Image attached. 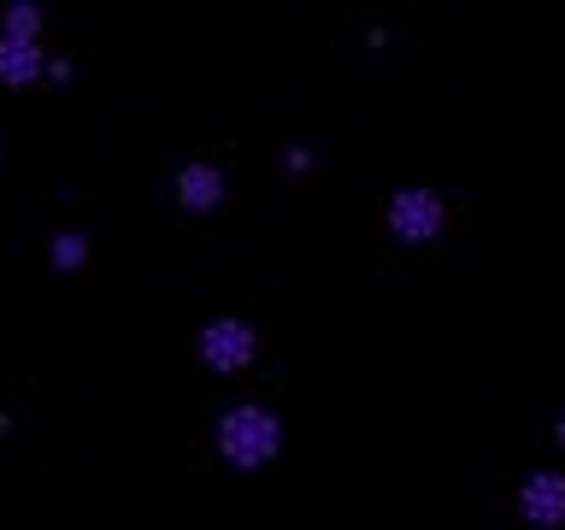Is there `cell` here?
Instances as JSON below:
<instances>
[{
    "label": "cell",
    "instance_id": "cell-9",
    "mask_svg": "<svg viewBox=\"0 0 565 530\" xmlns=\"http://www.w3.org/2000/svg\"><path fill=\"white\" fill-rule=\"evenodd\" d=\"M554 442H559V448H565V418H559V424H554Z\"/></svg>",
    "mask_w": 565,
    "mask_h": 530
},
{
    "label": "cell",
    "instance_id": "cell-2",
    "mask_svg": "<svg viewBox=\"0 0 565 530\" xmlns=\"http://www.w3.org/2000/svg\"><path fill=\"white\" fill-rule=\"evenodd\" d=\"M383 224L395 230V242H436L441 230H448V201L424 183H406V189L388 194Z\"/></svg>",
    "mask_w": 565,
    "mask_h": 530
},
{
    "label": "cell",
    "instance_id": "cell-4",
    "mask_svg": "<svg viewBox=\"0 0 565 530\" xmlns=\"http://www.w3.org/2000/svg\"><path fill=\"white\" fill-rule=\"evenodd\" d=\"M519 512L536 530H559L565 524V471H554V466L530 471L519 484Z\"/></svg>",
    "mask_w": 565,
    "mask_h": 530
},
{
    "label": "cell",
    "instance_id": "cell-5",
    "mask_svg": "<svg viewBox=\"0 0 565 530\" xmlns=\"http://www.w3.org/2000/svg\"><path fill=\"white\" fill-rule=\"evenodd\" d=\"M177 201L189 212H212L224 201V171L212 166V159H189V166L177 171Z\"/></svg>",
    "mask_w": 565,
    "mask_h": 530
},
{
    "label": "cell",
    "instance_id": "cell-3",
    "mask_svg": "<svg viewBox=\"0 0 565 530\" xmlns=\"http://www.w3.org/2000/svg\"><path fill=\"white\" fill-rule=\"evenodd\" d=\"M259 353V330L242 325V318H212V325L201 330V360L212 371H224V378H236V371L254 365Z\"/></svg>",
    "mask_w": 565,
    "mask_h": 530
},
{
    "label": "cell",
    "instance_id": "cell-7",
    "mask_svg": "<svg viewBox=\"0 0 565 530\" xmlns=\"http://www.w3.org/2000/svg\"><path fill=\"white\" fill-rule=\"evenodd\" d=\"M0 35H30V42H42V12H35V7H7Z\"/></svg>",
    "mask_w": 565,
    "mask_h": 530
},
{
    "label": "cell",
    "instance_id": "cell-8",
    "mask_svg": "<svg viewBox=\"0 0 565 530\" xmlns=\"http://www.w3.org/2000/svg\"><path fill=\"white\" fill-rule=\"evenodd\" d=\"M53 259H60V265H77V259H83V236H60V247H53Z\"/></svg>",
    "mask_w": 565,
    "mask_h": 530
},
{
    "label": "cell",
    "instance_id": "cell-1",
    "mask_svg": "<svg viewBox=\"0 0 565 530\" xmlns=\"http://www.w3.org/2000/svg\"><path fill=\"white\" fill-rule=\"evenodd\" d=\"M282 448V424L271 406H259V401H242V406H230V413L218 418V454L230 459V466H242V471H259V466H271Z\"/></svg>",
    "mask_w": 565,
    "mask_h": 530
},
{
    "label": "cell",
    "instance_id": "cell-6",
    "mask_svg": "<svg viewBox=\"0 0 565 530\" xmlns=\"http://www.w3.org/2000/svg\"><path fill=\"white\" fill-rule=\"evenodd\" d=\"M42 71H47V42L0 35V77H7V83H35Z\"/></svg>",
    "mask_w": 565,
    "mask_h": 530
}]
</instances>
